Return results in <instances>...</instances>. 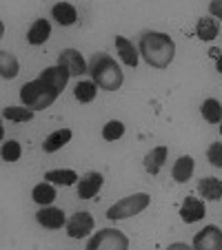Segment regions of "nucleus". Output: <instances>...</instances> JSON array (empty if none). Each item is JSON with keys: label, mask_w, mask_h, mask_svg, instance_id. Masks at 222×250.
I'll return each instance as SVG.
<instances>
[{"label": "nucleus", "mask_w": 222, "mask_h": 250, "mask_svg": "<svg viewBox=\"0 0 222 250\" xmlns=\"http://www.w3.org/2000/svg\"><path fill=\"white\" fill-rule=\"evenodd\" d=\"M140 56L145 58L147 64L156 69H167L175 56V44L167 33L147 31L140 38Z\"/></svg>", "instance_id": "nucleus-1"}, {"label": "nucleus", "mask_w": 222, "mask_h": 250, "mask_svg": "<svg viewBox=\"0 0 222 250\" xmlns=\"http://www.w3.org/2000/svg\"><path fill=\"white\" fill-rule=\"evenodd\" d=\"M89 73L96 84L104 91L120 89V84H123V80H124L118 62L111 56H107V53H94V58H91V62H89Z\"/></svg>", "instance_id": "nucleus-2"}, {"label": "nucleus", "mask_w": 222, "mask_h": 250, "mask_svg": "<svg viewBox=\"0 0 222 250\" xmlns=\"http://www.w3.org/2000/svg\"><path fill=\"white\" fill-rule=\"evenodd\" d=\"M56 98H58V91L51 84H47L45 80H40V78L23 84V89H20V100L31 111L47 109V106H51L56 102Z\"/></svg>", "instance_id": "nucleus-3"}, {"label": "nucleus", "mask_w": 222, "mask_h": 250, "mask_svg": "<svg viewBox=\"0 0 222 250\" xmlns=\"http://www.w3.org/2000/svg\"><path fill=\"white\" fill-rule=\"evenodd\" d=\"M147 206H149V195L147 193L129 195V197L120 199L118 204H114V206L109 208L107 219H111V222H116V219H127V217H131V215L142 212Z\"/></svg>", "instance_id": "nucleus-4"}, {"label": "nucleus", "mask_w": 222, "mask_h": 250, "mask_svg": "<svg viewBox=\"0 0 222 250\" xmlns=\"http://www.w3.org/2000/svg\"><path fill=\"white\" fill-rule=\"evenodd\" d=\"M102 248H109V250H127L129 248V239L120 230H116V228H102V230H98L89 239V244H87V250H102Z\"/></svg>", "instance_id": "nucleus-5"}, {"label": "nucleus", "mask_w": 222, "mask_h": 250, "mask_svg": "<svg viewBox=\"0 0 222 250\" xmlns=\"http://www.w3.org/2000/svg\"><path fill=\"white\" fill-rule=\"evenodd\" d=\"M196 250H220L222 248V230L218 226H204L194 237Z\"/></svg>", "instance_id": "nucleus-6"}, {"label": "nucleus", "mask_w": 222, "mask_h": 250, "mask_svg": "<svg viewBox=\"0 0 222 250\" xmlns=\"http://www.w3.org/2000/svg\"><path fill=\"white\" fill-rule=\"evenodd\" d=\"M91 230H94V217H91L87 210L76 212V215L67 222V235L74 237V239H82V237H87Z\"/></svg>", "instance_id": "nucleus-7"}, {"label": "nucleus", "mask_w": 222, "mask_h": 250, "mask_svg": "<svg viewBox=\"0 0 222 250\" xmlns=\"http://www.w3.org/2000/svg\"><path fill=\"white\" fill-rule=\"evenodd\" d=\"M58 64L65 66L71 76H82V73L87 71L85 60H82L80 51H76V49H65V51H60V56H58Z\"/></svg>", "instance_id": "nucleus-8"}, {"label": "nucleus", "mask_w": 222, "mask_h": 250, "mask_svg": "<svg viewBox=\"0 0 222 250\" xmlns=\"http://www.w3.org/2000/svg\"><path fill=\"white\" fill-rule=\"evenodd\" d=\"M204 215H207V210H204V204L200 202V199L187 197L182 202V208H180V217H182L184 224H196V222H200Z\"/></svg>", "instance_id": "nucleus-9"}, {"label": "nucleus", "mask_w": 222, "mask_h": 250, "mask_svg": "<svg viewBox=\"0 0 222 250\" xmlns=\"http://www.w3.org/2000/svg\"><path fill=\"white\" fill-rule=\"evenodd\" d=\"M69 78H71V73L65 69V66H60V64H58V66H49V69H45L43 73H40V80H45L47 84H51L58 93H60V91L67 86Z\"/></svg>", "instance_id": "nucleus-10"}, {"label": "nucleus", "mask_w": 222, "mask_h": 250, "mask_svg": "<svg viewBox=\"0 0 222 250\" xmlns=\"http://www.w3.org/2000/svg\"><path fill=\"white\" fill-rule=\"evenodd\" d=\"M102 175L100 173H87L78 184V197L80 199H91L98 195V190L102 188Z\"/></svg>", "instance_id": "nucleus-11"}, {"label": "nucleus", "mask_w": 222, "mask_h": 250, "mask_svg": "<svg viewBox=\"0 0 222 250\" xmlns=\"http://www.w3.org/2000/svg\"><path fill=\"white\" fill-rule=\"evenodd\" d=\"M36 222L45 228H62V224H65V212H62L60 208L45 206L43 210L36 212Z\"/></svg>", "instance_id": "nucleus-12"}, {"label": "nucleus", "mask_w": 222, "mask_h": 250, "mask_svg": "<svg viewBox=\"0 0 222 250\" xmlns=\"http://www.w3.org/2000/svg\"><path fill=\"white\" fill-rule=\"evenodd\" d=\"M49 33H51V24H49L45 18H38L31 27H29L27 42L29 44H45L47 42V38H49Z\"/></svg>", "instance_id": "nucleus-13"}, {"label": "nucleus", "mask_w": 222, "mask_h": 250, "mask_svg": "<svg viewBox=\"0 0 222 250\" xmlns=\"http://www.w3.org/2000/svg\"><path fill=\"white\" fill-rule=\"evenodd\" d=\"M51 16L62 24V27H69V24H74L78 20L76 7L69 5V2H58V5H53L51 7Z\"/></svg>", "instance_id": "nucleus-14"}, {"label": "nucleus", "mask_w": 222, "mask_h": 250, "mask_svg": "<svg viewBox=\"0 0 222 250\" xmlns=\"http://www.w3.org/2000/svg\"><path fill=\"white\" fill-rule=\"evenodd\" d=\"M171 175H173V180L178 182V184L189 182V177L194 175V160H191L189 155L178 157V162L173 164V170H171Z\"/></svg>", "instance_id": "nucleus-15"}, {"label": "nucleus", "mask_w": 222, "mask_h": 250, "mask_svg": "<svg viewBox=\"0 0 222 250\" xmlns=\"http://www.w3.org/2000/svg\"><path fill=\"white\" fill-rule=\"evenodd\" d=\"M198 190L202 193L204 199H211V202H218L222 197V182L218 177H202L198 184Z\"/></svg>", "instance_id": "nucleus-16"}, {"label": "nucleus", "mask_w": 222, "mask_h": 250, "mask_svg": "<svg viewBox=\"0 0 222 250\" xmlns=\"http://www.w3.org/2000/svg\"><path fill=\"white\" fill-rule=\"evenodd\" d=\"M116 49H118L120 58L127 66H138V51L133 47V42H129L123 36H116Z\"/></svg>", "instance_id": "nucleus-17"}, {"label": "nucleus", "mask_w": 222, "mask_h": 250, "mask_svg": "<svg viewBox=\"0 0 222 250\" xmlns=\"http://www.w3.org/2000/svg\"><path fill=\"white\" fill-rule=\"evenodd\" d=\"M218 31H220V24H218V20L213 18V16L200 18L198 24H196V36H198L200 40H213L218 36Z\"/></svg>", "instance_id": "nucleus-18"}, {"label": "nucleus", "mask_w": 222, "mask_h": 250, "mask_svg": "<svg viewBox=\"0 0 222 250\" xmlns=\"http://www.w3.org/2000/svg\"><path fill=\"white\" fill-rule=\"evenodd\" d=\"M69 140H71V131H69V128H60V131H53L51 135L45 140L43 151H45V153H56L58 148H62Z\"/></svg>", "instance_id": "nucleus-19"}, {"label": "nucleus", "mask_w": 222, "mask_h": 250, "mask_svg": "<svg viewBox=\"0 0 222 250\" xmlns=\"http://www.w3.org/2000/svg\"><path fill=\"white\" fill-rule=\"evenodd\" d=\"M165 162H167V146L153 148V151L145 157V168H147V173H151V175L160 173V168H162V164H165Z\"/></svg>", "instance_id": "nucleus-20"}, {"label": "nucleus", "mask_w": 222, "mask_h": 250, "mask_svg": "<svg viewBox=\"0 0 222 250\" xmlns=\"http://www.w3.org/2000/svg\"><path fill=\"white\" fill-rule=\"evenodd\" d=\"M18 60H16L14 53H7V51H0V76L11 80V78L18 76Z\"/></svg>", "instance_id": "nucleus-21"}, {"label": "nucleus", "mask_w": 222, "mask_h": 250, "mask_svg": "<svg viewBox=\"0 0 222 250\" xmlns=\"http://www.w3.org/2000/svg\"><path fill=\"white\" fill-rule=\"evenodd\" d=\"M45 180L53 182V184L71 186V184H76L78 175H76V170H71V168H60V170H49V173H45Z\"/></svg>", "instance_id": "nucleus-22"}, {"label": "nucleus", "mask_w": 222, "mask_h": 250, "mask_svg": "<svg viewBox=\"0 0 222 250\" xmlns=\"http://www.w3.org/2000/svg\"><path fill=\"white\" fill-rule=\"evenodd\" d=\"M200 111H202V115H204L207 122H211V124L222 122V104L218 102V100H213V98L204 100L202 106H200Z\"/></svg>", "instance_id": "nucleus-23"}, {"label": "nucleus", "mask_w": 222, "mask_h": 250, "mask_svg": "<svg viewBox=\"0 0 222 250\" xmlns=\"http://www.w3.org/2000/svg\"><path fill=\"white\" fill-rule=\"evenodd\" d=\"M31 197H33V202L40 204V206H49V204L56 199V190H53L51 184H45L43 182V184H38L36 188H33Z\"/></svg>", "instance_id": "nucleus-24"}, {"label": "nucleus", "mask_w": 222, "mask_h": 250, "mask_svg": "<svg viewBox=\"0 0 222 250\" xmlns=\"http://www.w3.org/2000/svg\"><path fill=\"white\" fill-rule=\"evenodd\" d=\"M2 118L11 120V122H29L33 118V111L27 106H5L2 109Z\"/></svg>", "instance_id": "nucleus-25"}, {"label": "nucleus", "mask_w": 222, "mask_h": 250, "mask_svg": "<svg viewBox=\"0 0 222 250\" xmlns=\"http://www.w3.org/2000/svg\"><path fill=\"white\" fill-rule=\"evenodd\" d=\"M98 89H96V82H87V80H80L74 89V95H76L78 102H91L96 98Z\"/></svg>", "instance_id": "nucleus-26"}, {"label": "nucleus", "mask_w": 222, "mask_h": 250, "mask_svg": "<svg viewBox=\"0 0 222 250\" xmlns=\"http://www.w3.org/2000/svg\"><path fill=\"white\" fill-rule=\"evenodd\" d=\"M124 135V124L118 122V120H111L102 126V137L107 142H114V140H120Z\"/></svg>", "instance_id": "nucleus-27"}, {"label": "nucleus", "mask_w": 222, "mask_h": 250, "mask_svg": "<svg viewBox=\"0 0 222 250\" xmlns=\"http://www.w3.org/2000/svg\"><path fill=\"white\" fill-rule=\"evenodd\" d=\"M20 155H23V148H20V144L16 140H7L2 144V160L5 162H18Z\"/></svg>", "instance_id": "nucleus-28"}, {"label": "nucleus", "mask_w": 222, "mask_h": 250, "mask_svg": "<svg viewBox=\"0 0 222 250\" xmlns=\"http://www.w3.org/2000/svg\"><path fill=\"white\" fill-rule=\"evenodd\" d=\"M207 157H209V162H211V166L222 168V144H220V142H216V144H211V146H209Z\"/></svg>", "instance_id": "nucleus-29"}, {"label": "nucleus", "mask_w": 222, "mask_h": 250, "mask_svg": "<svg viewBox=\"0 0 222 250\" xmlns=\"http://www.w3.org/2000/svg\"><path fill=\"white\" fill-rule=\"evenodd\" d=\"M209 11H211L213 18H220L222 20V2H220V0H213L211 5H209Z\"/></svg>", "instance_id": "nucleus-30"}, {"label": "nucleus", "mask_w": 222, "mask_h": 250, "mask_svg": "<svg viewBox=\"0 0 222 250\" xmlns=\"http://www.w3.org/2000/svg\"><path fill=\"white\" fill-rule=\"evenodd\" d=\"M216 69H218V73H222V56L216 60Z\"/></svg>", "instance_id": "nucleus-31"}, {"label": "nucleus", "mask_w": 222, "mask_h": 250, "mask_svg": "<svg viewBox=\"0 0 222 250\" xmlns=\"http://www.w3.org/2000/svg\"><path fill=\"white\" fill-rule=\"evenodd\" d=\"M220 133H222V126H220Z\"/></svg>", "instance_id": "nucleus-32"}]
</instances>
